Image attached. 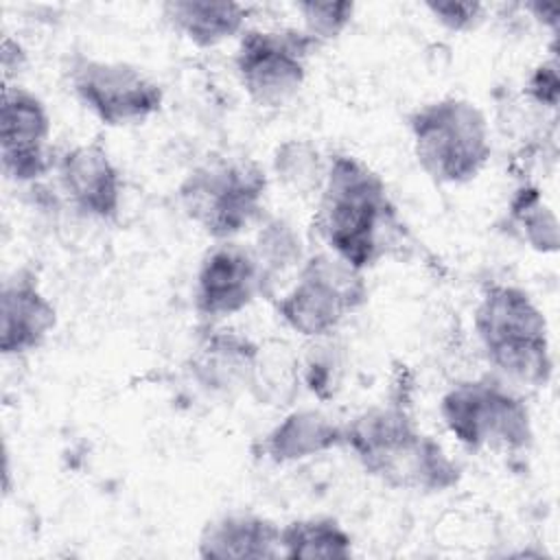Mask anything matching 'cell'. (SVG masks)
<instances>
[{
    "instance_id": "cell-16",
    "label": "cell",
    "mask_w": 560,
    "mask_h": 560,
    "mask_svg": "<svg viewBox=\"0 0 560 560\" xmlns=\"http://www.w3.org/2000/svg\"><path fill=\"white\" fill-rule=\"evenodd\" d=\"M343 446V422L319 409H295L262 440L260 453L273 464H293Z\"/></svg>"
},
{
    "instance_id": "cell-26",
    "label": "cell",
    "mask_w": 560,
    "mask_h": 560,
    "mask_svg": "<svg viewBox=\"0 0 560 560\" xmlns=\"http://www.w3.org/2000/svg\"><path fill=\"white\" fill-rule=\"evenodd\" d=\"M26 63V52L20 42L11 39L9 35L2 39V74L4 83H11V74H20Z\"/></svg>"
},
{
    "instance_id": "cell-9",
    "label": "cell",
    "mask_w": 560,
    "mask_h": 560,
    "mask_svg": "<svg viewBox=\"0 0 560 560\" xmlns=\"http://www.w3.org/2000/svg\"><path fill=\"white\" fill-rule=\"evenodd\" d=\"M74 98L103 125H142L162 107L164 92L142 68L127 61L77 55L68 68Z\"/></svg>"
},
{
    "instance_id": "cell-19",
    "label": "cell",
    "mask_w": 560,
    "mask_h": 560,
    "mask_svg": "<svg viewBox=\"0 0 560 560\" xmlns=\"http://www.w3.org/2000/svg\"><path fill=\"white\" fill-rule=\"evenodd\" d=\"M252 252L262 273V295H273L278 278H284L289 271L295 273L304 262L300 236L282 219H273L260 228Z\"/></svg>"
},
{
    "instance_id": "cell-21",
    "label": "cell",
    "mask_w": 560,
    "mask_h": 560,
    "mask_svg": "<svg viewBox=\"0 0 560 560\" xmlns=\"http://www.w3.org/2000/svg\"><path fill=\"white\" fill-rule=\"evenodd\" d=\"M328 162L322 160L315 144L308 140H287L273 153V171L278 179L295 195L319 192Z\"/></svg>"
},
{
    "instance_id": "cell-18",
    "label": "cell",
    "mask_w": 560,
    "mask_h": 560,
    "mask_svg": "<svg viewBox=\"0 0 560 560\" xmlns=\"http://www.w3.org/2000/svg\"><path fill=\"white\" fill-rule=\"evenodd\" d=\"M352 556V536L332 516L295 518L280 527V558H335Z\"/></svg>"
},
{
    "instance_id": "cell-3",
    "label": "cell",
    "mask_w": 560,
    "mask_h": 560,
    "mask_svg": "<svg viewBox=\"0 0 560 560\" xmlns=\"http://www.w3.org/2000/svg\"><path fill=\"white\" fill-rule=\"evenodd\" d=\"M472 324L488 363L503 383L529 387L549 383L553 359L547 319L525 289L488 284L475 306Z\"/></svg>"
},
{
    "instance_id": "cell-2",
    "label": "cell",
    "mask_w": 560,
    "mask_h": 560,
    "mask_svg": "<svg viewBox=\"0 0 560 560\" xmlns=\"http://www.w3.org/2000/svg\"><path fill=\"white\" fill-rule=\"evenodd\" d=\"M343 446L370 477L394 490L444 492L459 481V466L442 444L396 402L374 405L343 422Z\"/></svg>"
},
{
    "instance_id": "cell-13",
    "label": "cell",
    "mask_w": 560,
    "mask_h": 560,
    "mask_svg": "<svg viewBox=\"0 0 560 560\" xmlns=\"http://www.w3.org/2000/svg\"><path fill=\"white\" fill-rule=\"evenodd\" d=\"M57 326V308L33 271L15 269L0 289V352L18 357L37 350Z\"/></svg>"
},
{
    "instance_id": "cell-23",
    "label": "cell",
    "mask_w": 560,
    "mask_h": 560,
    "mask_svg": "<svg viewBox=\"0 0 560 560\" xmlns=\"http://www.w3.org/2000/svg\"><path fill=\"white\" fill-rule=\"evenodd\" d=\"M302 15V31L319 46L337 39L354 15V2H298Z\"/></svg>"
},
{
    "instance_id": "cell-10",
    "label": "cell",
    "mask_w": 560,
    "mask_h": 560,
    "mask_svg": "<svg viewBox=\"0 0 560 560\" xmlns=\"http://www.w3.org/2000/svg\"><path fill=\"white\" fill-rule=\"evenodd\" d=\"M48 138L50 116L44 101L18 83H4L0 105L2 173L18 184L48 175L55 168Z\"/></svg>"
},
{
    "instance_id": "cell-11",
    "label": "cell",
    "mask_w": 560,
    "mask_h": 560,
    "mask_svg": "<svg viewBox=\"0 0 560 560\" xmlns=\"http://www.w3.org/2000/svg\"><path fill=\"white\" fill-rule=\"evenodd\" d=\"M262 295V273L252 249L236 241H219L210 247L197 269L192 302L206 319L241 313Z\"/></svg>"
},
{
    "instance_id": "cell-6",
    "label": "cell",
    "mask_w": 560,
    "mask_h": 560,
    "mask_svg": "<svg viewBox=\"0 0 560 560\" xmlns=\"http://www.w3.org/2000/svg\"><path fill=\"white\" fill-rule=\"evenodd\" d=\"M440 416L451 435L470 451L518 453L534 440L525 400L494 376L455 383L440 400Z\"/></svg>"
},
{
    "instance_id": "cell-20",
    "label": "cell",
    "mask_w": 560,
    "mask_h": 560,
    "mask_svg": "<svg viewBox=\"0 0 560 560\" xmlns=\"http://www.w3.org/2000/svg\"><path fill=\"white\" fill-rule=\"evenodd\" d=\"M510 221L521 238L536 252L549 254L558 249V219L556 212L542 201L534 186H521L510 201Z\"/></svg>"
},
{
    "instance_id": "cell-22",
    "label": "cell",
    "mask_w": 560,
    "mask_h": 560,
    "mask_svg": "<svg viewBox=\"0 0 560 560\" xmlns=\"http://www.w3.org/2000/svg\"><path fill=\"white\" fill-rule=\"evenodd\" d=\"M326 339L328 337L313 339V348L306 352V357L298 359L300 381L319 400H330L337 394V389L341 387L343 372V363L339 359L337 348Z\"/></svg>"
},
{
    "instance_id": "cell-24",
    "label": "cell",
    "mask_w": 560,
    "mask_h": 560,
    "mask_svg": "<svg viewBox=\"0 0 560 560\" xmlns=\"http://www.w3.org/2000/svg\"><path fill=\"white\" fill-rule=\"evenodd\" d=\"M424 9L453 33H466L479 26L483 20L486 7L481 2H459V0H431L424 2Z\"/></svg>"
},
{
    "instance_id": "cell-7",
    "label": "cell",
    "mask_w": 560,
    "mask_h": 560,
    "mask_svg": "<svg viewBox=\"0 0 560 560\" xmlns=\"http://www.w3.org/2000/svg\"><path fill=\"white\" fill-rule=\"evenodd\" d=\"M365 302L363 271L332 252H317L304 258L293 282L276 298V313L293 332L322 339Z\"/></svg>"
},
{
    "instance_id": "cell-1",
    "label": "cell",
    "mask_w": 560,
    "mask_h": 560,
    "mask_svg": "<svg viewBox=\"0 0 560 560\" xmlns=\"http://www.w3.org/2000/svg\"><path fill=\"white\" fill-rule=\"evenodd\" d=\"M315 230L328 252L365 271L378 262L398 232L396 208L383 177L354 155L328 160L317 192Z\"/></svg>"
},
{
    "instance_id": "cell-4",
    "label": "cell",
    "mask_w": 560,
    "mask_h": 560,
    "mask_svg": "<svg viewBox=\"0 0 560 560\" xmlns=\"http://www.w3.org/2000/svg\"><path fill=\"white\" fill-rule=\"evenodd\" d=\"M409 133L418 166L444 186L472 182L492 153L486 114L462 96H444L416 107L409 114Z\"/></svg>"
},
{
    "instance_id": "cell-14",
    "label": "cell",
    "mask_w": 560,
    "mask_h": 560,
    "mask_svg": "<svg viewBox=\"0 0 560 560\" xmlns=\"http://www.w3.org/2000/svg\"><path fill=\"white\" fill-rule=\"evenodd\" d=\"M260 346L236 330H214L190 352L186 370L208 394L234 396L252 387Z\"/></svg>"
},
{
    "instance_id": "cell-12",
    "label": "cell",
    "mask_w": 560,
    "mask_h": 560,
    "mask_svg": "<svg viewBox=\"0 0 560 560\" xmlns=\"http://www.w3.org/2000/svg\"><path fill=\"white\" fill-rule=\"evenodd\" d=\"M66 201L83 217L112 221L120 210L122 179L105 144L96 138L74 144L55 162Z\"/></svg>"
},
{
    "instance_id": "cell-17",
    "label": "cell",
    "mask_w": 560,
    "mask_h": 560,
    "mask_svg": "<svg viewBox=\"0 0 560 560\" xmlns=\"http://www.w3.org/2000/svg\"><path fill=\"white\" fill-rule=\"evenodd\" d=\"M166 22L199 48L219 46L245 33L249 7L243 2L171 0L162 4Z\"/></svg>"
},
{
    "instance_id": "cell-8",
    "label": "cell",
    "mask_w": 560,
    "mask_h": 560,
    "mask_svg": "<svg viewBox=\"0 0 560 560\" xmlns=\"http://www.w3.org/2000/svg\"><path fill=\"white\" fill-rule=\"evenodd\" d=\"M317 46L302 28H245L234 55L243 92L258 107L287 105L302 90Z\"/></svg>"
},
{
    "instance_id": "cell-25",
    "label": "cell",
    "mask_w": 560,
    "mask_h": 560,
    "mask_svg": "<svg viewBox=\"0 0 560 560\" xmlns=\"http://www.w3.org/2000/svg\"><path fill=\"white\" fill-rule=\"evenodd\" d=\"M525 94L529 101H534L540 107L556 109L560 98V77H558V61H542L534 68V72L527 77Z\"/></svg>"
},
{
    "instance_id": "cell-15",
    "label": "cell",
    "mask_w": 560,
    "mask_h": 560,
    "mask_svg": "<svg viewBox=\"0 0 560 560\" xmlns=\"http://www.w3.org/2000/svg\"><path fill=\"white\" fill-rule=\"evenodd\" d=\"M197 551L217 560L280 558V527L254 512H225L203 525Z\"/></svg>"
},
{
    "instance_id": "cell-27",
    "label": "cell",
    "mask_w": 560,
    "mask_h": 560,
    "mask_svg": "<svg viewBox=\"0 0 560 560\" xmlns=\"http://www.w3.org/2000/svg\"><path fill=\"white\" fill-rule=\"evenodd\" d=\"M525 9L545 26H549L553 33L558 31V7L556 4H547V2H532L525 4Z\"/></svg>"
},
{
    "instance_id": "cell-5",
    "label": "cell",
    "mask_w": 560,
    "mask_h": 560,
    "mask_svg": "<svg viewBox=\"0 0 560 560\" xmlns=\"http://www.w3.org/2000/svg\"><path fill=\"white\" fill-rule=\"evenodd\" d=\"M267 173L252 158L214 155L188 171L177 188L184 214L214 241H234L262 210Z\"/></svg>"
}]
</instances>
